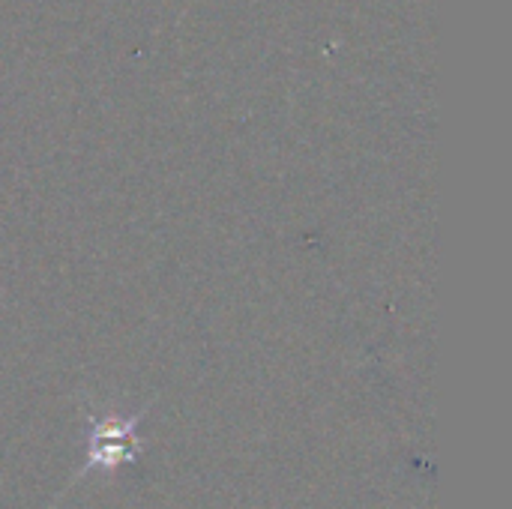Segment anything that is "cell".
Masks as SVG:
<instances>
[{"label":"cell","mask_w":512,"mask_h":509,"mask_svg":"<svg viewBox=\"0 0 512 509\" xmlns=\"http://www.w3.org/2000/svg\"><path fill=\"white\" fill-rule=\"evenodd\" d=\"M135 426L138 420H120V417H99L90 429V450H87V465L81 474L90 468H117L126 462H135L138 444H135Z\"/></svg>","instance_id":"1"}]
</instances>
